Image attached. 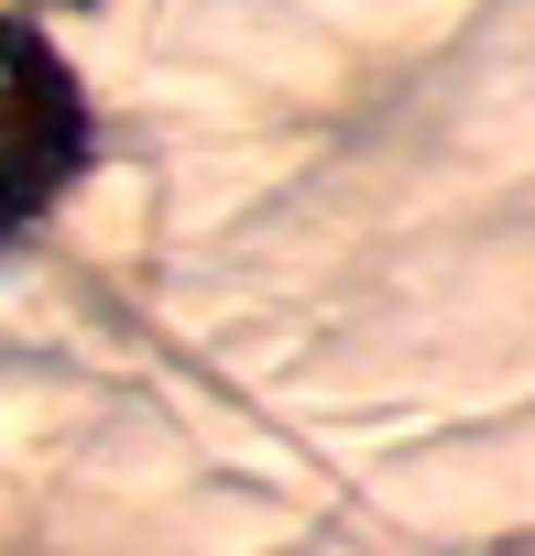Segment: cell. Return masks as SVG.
<instances>
[{
  "mask_svg": "<svg viewBox=\"0 0 535 556\" xmlns=\"http://www.w3.org/2000/svg\"><path fill=\"white\" fill-rule=\"evenodd\" d=\"M77 164H88V88H77V66L34 23L0 12V240L34 229L77 186Z\"/></svg>",
  "mask_w": 535,
  "mask_h": 556,
  "instance_id": "1",
  "label": "cell"
}]
</instances>
